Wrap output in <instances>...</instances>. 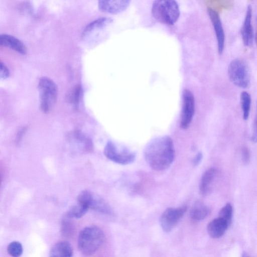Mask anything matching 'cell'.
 Returning a JSON list of instances; mask_svg holds the SVG:
<instances>
[{
  "label": "cell",
  "instance_id": "6da1fadb",
  "mask_svg": "<svg viewBox=\"0 0 257 257\" xmlns=\"http://www.w3.org/2000/svg\"><path fill=\"white\" fill-rule=\"evenodd\" d=\"M145 160L153 170L164 171L170 167L175 157L173 142L168 136L153 139L144 150Z\"/></svg>",
  "mask_w": 257,
  "mask_h": 257
},
{
  "label": "cell",
  "instance_id": "7a4b0ae2",
  "mask_svg": "<svg viewBox=\"0 0 257 257\" xmlns=\"http://www.w3.org/2000/svg\"><path fill=\"white\" fill-rule=\"evenodd\" d=\"M103 231L96 226H88L83 229L78 238V247L85 255L94 254L102 245L104 240Z\"/></svg>",
  "mask_w": 257,
  "mask_h": 257
},
{
  "label": "cell",
  "instance_id": "3957f363",
  "mask_svg": "<svg viewBox=\"0 0 257 257\" xmlns=\"http://www.w3.org/2000/svg\"><path fill=\"white\" fill-rule=\"evenodd\" d=\"M153 17L160 22L172 25L178 20L180 11L178 3L173 0H157L152 7Z\"/></svg>",
  "mask_w": 257,
  "mask_h": 257
},
{
  "label": "cell",
  "instance_id": "277c9868",
  "mask_svg": "<svg viewBox=\"0 0 257 257\" xmlns=\"http://www.w3.org/2000/svg\"><path fill=\"white\" fill-rule=\"evenodd\" d=\"M38 88L41 110L44 113H49L56 102L58 93L57 86L50 78L43 77L39 81Z\"/></svg>",
  "mask_w": 257,
  "mask_h": 257
},
{
  "label": "cell",
  "instance_id": "5b68a950",
  "mask_svg": "<svg viewBox=\"0 0 257 257\" xmlns=\"http://www.w3.org/2000/svg\"><path fill=\"white\" fill-rule=\"evenodd\" d=\"M228 75L230 81L238 87L245 88L249 85L248 67L241 58H235L230 62L228 67Z\"/></svg>",
  "mask_w": 257,
  "mask_h": 257
},
{
  "label": "cell",
  "instance_id": "8992f818",
  "mask_svg": "<svg viewBox=\"0 0 257 257\" xmlns=\"http://www.w3.org/2000/svg\"><path fill=\"white\" fill-rule=\"evenodd\" d=\"M103 153L107 159L120 165L131 164L136 159V154L134 152L125 148H119L110 141L106 144Z\"/></svg>",
  "mask_w": 257,
  "mask_h": 257
},
{
  "label": "cell",
  "instance_id": "52a82bcc",
  "mask_svg": "<svg viewBox=\"0 0 257 257\" xmlns=\"http://www.w3.org/2000/svg\"><path fill=\"white\" fill-rule=\"evenodd\" d=\"M182 98L180 127L186 130L189 127L194 115L195 99L192 92L188 89L183 91Z\"/></svg>",
  "mask_w": 257,
  "mask_h": 257
},
{
  "label": "cell",
  "instance_id": "ba28073f",
  "mask_svg": "<svg viewBox=\"0 0 257 257\" xmlns=\"http://www.w3.org/2000/svg\"><path fill=\"white\" fill-rule=\"evenodd\" d=\"M186 210L185 206L166 209L160 218V225L163 230L166 232H170L182 218Z\"/></svg>",
  "mask_w": 257,
  "mask_h": 257
},
{
  "label": "cell",
  "instance_id": "9c48e42d",
  "mask_svg": "<svg viewBox=\"0 0 257 257\" xmlns=\"http://www.w3.org/2000/svg\"><path fill=\"white\" fill-rule=\"evenodd\" d=\"M207 12L215 31L218 53L221 54L223 51L225 42V34L222 22L216 11L211 8H208Z\"/></svg>",
  "mask_w": 257,
  "mask_h": 257
},
{
  "label": "cell",
  "instance_id": "30bf717a",
  "mask_svg": "<svg viewBox=\"0 0 257 257\" xmlns=\"http://www.w3.org/2000/svg\"><path fill=\"white\" fill-rule=\"evenodd\" d=\"M130 1H99L98 6L99 9L105 13L116 14L125 10L130 5Z\"/></svg>",
  "mask_w": 257,
  "mask_h": 257
},
{
  "label": "cell",
  "instance_id": "8fae6325",
  "mask_svg": "<svg viewBox=\"0 0 257 257\" xmlns=\"http://www.w3.org/2000/svg\"><path fill=\"white\" fill-rule=\"evenodd\" d=\"M252 13V7L250 5H248L241 29L242 41L244 45L246 46H251L253 42V33L251 24Z\"/></svg>",
  "mask_w": 257,
  "mask_h": 257
},
{
  "label": "cell",
  "instance_id": "7c38bea8",
  "mask_svg": "<svg viewBox=\"0 0 257 257\" xmlns=\"http://www.w3.org/2000/svg\"><path fill=\"white\" fill-rule=\"evenodd\" d=\"M217 172L215 168H210L202 175L199 184V191L202 195H207L211 191Z\"/></svg>",
  "mask_w": 257,
  "mask_h": 257
},
{
  "label": "cell",
  "instance_id": "4fadbf2b",
  "mask_svg": "<svg viewBox=\"0 0 257 257\" xmlns=\"http://www.w3.org/2000/svg\"><path fill=\"white\" fill-rule=\"evenodd\" d=\"M229 225L226 221L218 216L208 224L207 232L213 238H219L224 234Z\"/></svg>",
  "mask_w": 257,
  "mask_h": 257
},
{
  "label": "cell",
  "instance_id": "5bb4252c",
  "mask_svg": "<svg viewBox=\"0 0 257 257\" xmlns=\"http://www.w3.org/2000/svg\"><path fill=\"white\" fill-rule=\"evenodd\" d=\"M0 45L10 48L23 55L27 53V49L25 45L20 40L10 35L5 34L1 35Z\"/></svg>",
  "mask_w": 257,
  "mask_h": 257
},
{
  "label": "cell",
  "instance_id": "9a60e30c",
  "mask_svg": "<svg viewBox=\"0 0 257 257\" xmlns=\"http://www.w3.org/2000/svg\"><path fill=\"white\" fill-rule=\"evenodd\" d=\"M73 248L67 241L56 243L51 249L49 257H72Z\"/></svg>",
  "mask_w": 257,
  "mask_h": 257
},
{
  "label": "cell",
  "instance_id": "2e32d148",
  "mask_svg": "<svg viewBox=\"0 0 257 257\" xmlns=\"http://www.w3.org/2000/svg\"><path fill=\"white\" fill-rule=\"evenodd\" d=\"M210 208L203 202L197 201L193 205L190 211L191 217L197 221L205 218L210 212Z\"/></svg>",
  "mask_w": 257,
  "mask_h": 257
},
{
  "label": "cell",
  "instance_id": "e0dca14e",
  "mask_svg": "<svg viewBox=\"0 0 257 257\" xmlns=\"http://www.w3.org/2000/svg\"><path fill=\"white\" fill-rule=\"evenodd\" d=\"M90 208L107 215H111L112 210L110 206L102 198L93 194Z\"/></svg>",
  "mask_w": 257,
  "mask_h": 257
},
{
  "label": "cell",
  "instance_id": "ac0fdd59",
  "mask_svg": "<svg viewBox=\"0 0 257 257\" xmlns=\"http://www.w3.org/2000/svg\"><path fill=\"white\" fill-rule=\"evenodd\" d=\"M113 22V19L108 17H102L94 20L88 24L82 32V35L85 36L96 29L103 28Z\"/></svg>",
  "mask_w": 257,
  "mask_h": 257
},
{
  "label": "cell",
  "instance_id": "d6986e66",
  "mask_svg": "<svg viewBox=\"0 0 257 257\" xmlns=\"http://www.w3.org/2000/svg\"><path fill=\"white\" fill-rule=\"evenodd\" d=\"M89 209L85 204L77 201L76 205L73 206L67 213L69 218H79L82 217Z\"/></svg>",
  "mask_w": 257,
  "mask_h": 257
},
{
  "label": "cell",
  "instance_id": "ffe728a7",
  "mask_svg": "<svg viewBox=\"0 0 257 257\" xmlns=\"http://www.w3.org/2000/svg\"><path fill=\"white\" fill-rule=\"evenodd\" d=\"M240 101L243 118L244 120H247L249 115L251 105V97L247 91H242L240 94Z\"/></svg>",
  "mask_w": 257,
  "mask_h": 257
},
{
  "label": "cell",
  "instance_id": "44dd1931",
  "mask_svg": "<svg viewBox=\"0 0 257 257\" xmlns=\"http://www.w3.org/2000/svg\"><path fill=\"white\" fill-rule=\"evenodd\" d=\"M82 88L79 85L75 86L69 93L68 99L69 101L77 108L79 106L82 95Z\"/></svg>",
  "mask_w": 257,
  "mask_h": 257
},
{
  "label": "cell",
  "instance_id": "7402d4cb",
  "mask_svg": "<svg viewBox=\"0 0 257 257\" xmlns=\"http://www.w3.org/2000/svg\"><path fill=\"white\" fill-rule=\"evenodd\" d=\"M7 251L12 257H20L23 251L22 245L17 241L11 242L8 246Z\"/></svg>",
  "mask_w": 257,
  "mask_h": 257
},
{
  "label": "cell",
  "instance_id": "603a6c76",
  "mask_svg": "<svg viewBox=\"0 0 257 257\" xmlns=\"http://www.w3.org/2000/svg\"><path fill=\"white\" fill-rule=\"evenodd\" d=\"M233 215V208L230 203L225 204L219 211V217L230 224Z\"/></svg>",
  "mask_w": 257,
  "mask_h": 257
},
{
  "label": "cell",
  "instance_id": "cb8c5ba5",
  "mask_svg": "<svg viewBox=\"0 0 257 257\" xmlns=\"http://www.w3.org/2000/svg\"><path fill=\"white\" fill-rule=\"evenodd\" d=\"M241 161L243 165H247L250 161V151L247 147L243 146L241 149Z\"/></svg>",
  "mask_w": 257,
  "mask_h": 257
},
{
  "label": "cell",
  "instance_id": "d4e9b609",
  "mask_svg": "<svg viewBox=\"0 0 257 257\" xmlns=\"http://www.w3.org/2000/svg\"><path fill=\"white\" fill-rule=\"evenodd\" d=\"M10 76V71L7 66L3 62L0 65V77L1 79H5Z\"/></svg>",
  "mask_w": 257,
  "mask_h": 257
},
{
  "label": "cell",
  "instance_id": "484cf974",
  "mask_svg": "<svg viewBox=\"0 0 257 257\" xmlns=\"http://www.w3.org/2000/svg\"><path fill=\"white\" fill-rule=\"evenodd\" d=\"M251 140L253 143H257V112L253 124V128Z\"/></svg>",
  "mask_w": 257,
  "mask_h": 257
},
{
  "label": "cell",
  "instance_id": "4316f807",
  "mask_svg": "<svg viewBox=\"0 0 257 257\" xmlns=\"http://www.w3.org/2000/svg\"><path fill=\"white\" fill-rule=\"evenodd\" d=\"M202 158V154L201 153H198L193 159L192 163L193 165L195 166H198L201 163Z\"/></svg>",
  "mask_w": 257,
  "mask_h": 257
},
{
  "label": "cell",
  "instance_id": "83f0119b",
  "mask_svg": "<svg viewBox=\"0 0 257 257\" xmlns=\"http://www.w3.org/2000/svg\"><path fill=\"white\" fill-rule=\"evenodd\" d=\"M255 43L257 46V17H256V30H255Z\"/></svg>",
  "mask_w": 257,
  "mask_h": 257
},
{
  "label": "cell",
  "instance_id": "f1b7e54d",
  "mask_svg": "<svg viewBox=\"0 0 257 257\" xmlns=\"http://www.w3.org/2000/svg\"><path fill=\"white\" fill-rule=\"evenodd\" d=\"M241 257H251L248 255L246 252H244L242 253Z\"/></svg>",
  "mask_w": 257,
  "mask_h": 257
}]
</instances>
